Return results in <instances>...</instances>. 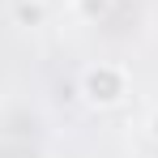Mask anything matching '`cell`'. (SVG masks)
I'll list each match as a JSON object with an SVG mask.
<instances>
[{
	"mask_svg": "<svg viewBox=\"0 0 158 158\" xmlns=\"http://www.w3.org/2000/svg\"><path fill=\"white\" fill-rule=\"evenodd\" d=\"M124 94H128V73H124L120 64L98 60V64H90V69L81 73V98H85L90 107H98V111L120 107Z\"/></svg>",
	"mask_w": 158,
	"mask_h": 158,
	"instance_id": "1",
	"label": "cell"
},
{
	"mask_svg": "<svg viewBox=\"0 0 158 158\" xmlns=\"http://www.w3.org/2000/svg\"><path fill=\"white\" fill-rule=\"evenodd\" d=\"M150 137L158 141V107H154V115H150Z\"/></svg>",
	"mask_w": 158,
	"mask_h": 158,
	"instance_id": "2",
	"label": "cell"
}]
</instances>
